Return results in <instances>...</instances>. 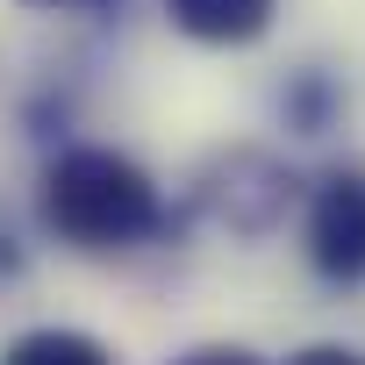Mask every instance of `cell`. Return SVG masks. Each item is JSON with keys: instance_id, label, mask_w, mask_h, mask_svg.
Instances as JSON below:
<instances>
[{"instance_id": "obj_1", "label": "cell", "mask_w": 365, "mask_h": 365, "mask_svg": "<svg viewBox=\"0 0 365 365\" xmlns=\"http://www.w3.org/2000/svg\"><path fill=\"white\" fill-rule=\"evenodd\" d=\"M36 222L79 258H122L165 237V187L115 143H58L36 179Z\"/></svg>"}, {"instance_id": "obj_2", "label": "cell", "mask_w": 365, "mask_h": 365, "mask_svg": "<svg viewBox=\"0 0 365 365\" xmlns=\"http://www.w3.org/2000/svg\"><path fill=\"white\" fill-rule=\"evenodd\" d=\"M194 208L208 222H222L230 237H272L294 208V172L272 158V150H222L208 172H201V187H194Z\"/></svg>"}, {"instance_id": "obj_3", "label": "cell", "mask_w": 365, "mask_h": 365, "mask_svg": "<svg viewBox=\"0 0 365 365\" xmlns=\"http://www.w3.org/2000/svg\"><path fill=\"white\" fill-rule=\"evenodd\" d=\"M308 272L329 287H365V165H336L315 179L301 215Z\"/></svg>"}, {"instance_id": "obj_4", "label": "cell", "mask_w": 365, "mask_h": 365, "mask_svg": "<svg viewBox=\"0 0 365 365\" xmlns=\"http://www.w3.org/2000/svg\"><path fill=\"white\" fill-rule=\"evenodd\" d=\"M172 29L187 43H208V51H244L272 29L279 0H165Z\"/></svg>"}, {"instance_id": "obj_5", "label": "cell", "mask_w": 365, "mask_h": 365, "mask_svg": "<svg viewBox=\"0 0 365 365\" xmlns=\"http://www.w3.org/2000/svg\"><path fill=\"white\" fill-rule=\"evenodd\" d=\"M0 365H115V351H108L93 329L36 322V329H15L8 344H0Z\"/></svg>"}, {"instance_id": "obj_6", "label": "cell", "mask_w": 365, "mask_h": 365, "mask_svg": "<svg viewBox=\"0 0 365 365\" xmlns=\"http://www.w3.org/2000/svg\"><path fill=\"white\" fill-rule=\"evenodd\" d=\"M336 108H344V86H336L329 72H294L287 93H279V115H287L294 136H322V129L336 122Z\"/></svg>"}, {"instance_id": "obj_7", "label": "cell", "mask_w": 365, "mask_h": 365, "mask_svg": "<svg viewBox=\"0 0 365 365\" xmlns=\"http://www.w3.org/2000/svg\"><path fill=\"white\" fill-rule=\"evenodd\" d=\"M172 365H265V358L244 351V344H194V351H179Z\"/></svg>"}, {"instance_id": "obj_8", "label": "cell", "mask_w": 365, "mask_h": 365, "mask_svg": "<svg viewBox=\"0 0 365 365\" xmlns=\"http://www.w3.org/2000/svg\"><path fill=\"white\" fill-rule=\"evenodd\" d=\"M287 365H365V351H351V344H301Z\"/></svg>"}, {"instance_id": "obj_9", "label": "cell", "mask_w": 365, "mask_h": 365, "mask_svg": "<svg viewBox=\"0 0 365 365\" xmlns=\"http://www.w3.org/2000/svg\"><path fill=\"white\" fill-rule=\"evenodd\" d=\"M22 8H36V15H79L86 22V15H115L122 0H22Z\"/></svg>"}, {"instance_id": "obj_10", "label": "cell", "mask_w": 365, "mask_h": 365, "mask_svg": "<svg viewBox=\"0 0 365 365\" xmlns=\"http://www.w3.org/2000/svg\"><path fill=\"white\" fill-rule=\"evenodd\" d=\"M22 272H29V244L0 222V279H22Z\"/></svg>"}]
</instances>
